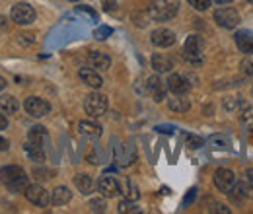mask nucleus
<instances>
[{
  "mask_svg": "<svg viewBox=\"0 0 253 214\" xmlns=\"http://www.w3.org/2000/svg\"><path fill=\"white\" fill-rule=\"evenodd\" d=\"M177 10H179V0H152L148 14H150V20L154 22H168L175 18Z\"/></svg>",
  "mask_w": 253,
  "mask_h": 214,
  "instance_id": "obj_1",
  "label": "nucleus"
},
{
  "mask_svg": "<svg viewBox=\"0 0 253 214\" xmlns=\"http://www.w3.org/2000/svg\"><path fill=\"white\" fill-rule=\"evenodd\" d=\"M107 107H109V101L103 93L94 92V93H88L84 97V111L92 117V119H97L101 115L107 113Z\"/></svg>",
  "mask_w": 253,
  "mask_h": 214,
  "instance_id": "obj_2",
  "label": "nucleus"
},
{
  "mask_svg": "<svg viewBox=\"0 0 253 214\" xmlns=\"http://www.w3.org/2000/svg\"><path fill=\"white\" fill-rule=\"evenodd\" d=\"M203 51H205V41L199 35H189L183 45V59L191 64H201L203 62Z\"/></svg>",
  "mask_w": 253,
  "mask_h": 214,
  "instance_id": "obj_3",
  "label": "nucleus"
},
{
  "mask_svg": "<svg viewBox=\"0 0 253 214\" xmlns=\"http://www.w3.org/2000/svg\"><path fill=\"white\" fill-rule=\"evenodd\" d=\"M212 18H214L216 26L222 28V30H234V28H238V26H240V14H238V10L228 8V6L214 10Z\"/></svg>",
  "mask_w": 253,
  "mask_h": 214,
  "instance_id": "obj_4",
  "label": "nucleus"
},
{
  "mask_svg": "<svg viewBox=\"0 0 253 214\" xmlns=\"http://www.w3.org/2000/svg\"><path fill=\"white\" fill-rule=\"evenodd\" d=\"M10 18H12V22H16L18 26H30V24L35 22L37 14H35V10H33L32 4H28V2H20V4L12 6Z\"/></svg>",
  "mask_w": 253,
  "mask_h": 214,
  "instance_id": "obj_5",
  "label": "nucleus"
},
{
  "mask_svg": "<svg viewBox=\"0 0 253 214\" xmlns=\"http://www.w3.org/2000/svg\"><path fill=\"white\" fill-rule=\"evenodd\" d=\"M24 109H26V113H28L30 117H33V119H41V117L49 115L51 105H49V101L43 99V97L30 95V97H26V101H24Z\"/></svg>",
  "mask_w": 253,
  "mask_h": 214,
  "instance_id": "obj_6",
  "label": "nucleus"
},
{
  "mask_svg": "<svg viewBox=\"0 0 253 214\" xmlns=\"http://www.w3.org/2000/svg\"><path fill=\"white\" fill-rule=\"evenodd\" d=\"M24 195H26V199L35 205V207H47V205H51V193L43 187V185H28V189L24 191Z\"/></svg>",
  "mask_w": 253,
  "mask_h": 214,
  "instance_id": "obj_7",
  "label": "nucleus"
},
{
  "mask_svg": "<svg viewBox=\"0 0 253 214\" xmlns=\"http://www.w3.org/2000/svg\"><path fill=\"white\" fill-rule=\"evenodd\" d=\"M150 41H152V45L158 47V49H168V47L175 45L177 37H175L173 31L168 30V28H158V30H154L150 33Z\"/></svg>",
  "mask_w": 253,
  "mask_h": 214,
  "instance_id": "obj_8",
  "label": "nucleus"
},
{
  "mask_svg": "<svg viewBox=\"0 0 253 214\" xmlns=\"http://www.w3.org/2000/svg\"><path fill=\"white\" fill-rule=\"evenodd\" d=\"M236 183V175H234V171L232 170H228V168H220V170H216L214 171V187L224 193V195H228L230 193V189L234 187Z\"/></svg>",
  "mask_w": 253,
  "mask_h": 214,
  "instance_id": "obj_9",
  "label": "nucleus"
},
{
  "mask_svg": "<svg viewBox=\"0 0 253 214\" xmlns=\"http://www.w3.org/2000/svg\"><path fill=\"white\" fill-rule=\"evenodd\" d=\"M97 191H99L101 197L113 199V197H117L121 193V183L111 175H101L99 181H97Z\"/></svg>",
  "mask_w": 253,
  "mask_h": 214,
  "instance_id": "obj_10",
  "label": "nucleus"
},
{
  "mask_svg": "<svg viewBox=\"0 0 253 214\" xmlns=\"http://www.w3.org/2000/svg\"><path fill=\"white\" fill-rule=\"evenodd\" d=\"M166 84H168V90L173 93V95H187L191 90L189 80L183 74H171Z\"/></svg>",
  "mask_w": 253,
  "mask_h": 214,
  "instance_id": "obj_11",
  "label": "nucleus"
},
{
  "mask_svg": "<svg viewBox=\"0 0 253 214\" xmlns=\"http://www.w3.org/2000/svg\"><path fill=\"white\" fill-rule=\"evenodd\" d=\"M166 92H168V84L162 82V78H160L158 74L156 76H150L146 80V93H150L154 97V101L166 99Z\"/></svg>",
  "mask_w": 253,
  "mask_h": 214,
  "instance_id": "obj_12",
  "label": "nucleus"
},
{
  "mask_svg": "<svg viewBox=\"0 0 253 214\" xmlns=\"http://www.w3.org/2000/svg\"><path fill=\"white\" fill-rule=\"evenodd\" d=\"M236 45L240 49V53H244L246 57L253 55V31L250 30H240L236 33Z\"/></svg>",
  "mask_w": 253,
  "mask_h": 214,
  "instance_id": "obj_13",
  "label": "nucleus"
},
{
  "mask_svg": "<svg viewBox=\"0 0 253 214\" xmlns=\"http://www.w3.org/2000/svg\"><path fill=\"white\" fill-rule=\"evenodd\" d=\"M78 76H80V80H82L88 88H92V90H99V88L103 86V78L99 76L97 70H92V68H80Z\"/></svg>",
  "mask_w": 253,
  "mask_h": 214,
  "instance_id": "obj_14",
  "label": "nucleus"
},
{
  "mask_svg": "<svg viewBox=\"0 0 253 214\" xmlns=\"http://www.w3.org/2000/svg\"><path fill=\"white\" fill-rule=\"evenodd\" d=\"M88 62H90L92 68L103 72V70H109V66H111V57H109L107 53H103V51H90Z\"/></svg>",
  "mask_w": 253,
  "mask_h": 214,
  "instance_id": "obj_15",
  "label": "nucleus"
},
{
  "mask_svg": "<svg viewBox=\"0 0 253 214\" xmlns=\"http://www.w3.org/2000/svg\"><path fill=\"white\" fill-rule=\"evenodd\" d=\"M228 195H230V199H232L234 203H244V201H248V199L252 197L250 183H246V181H236Z\"/></svg>",
  "mask_w": 253,
  "mask_h": 214,
  "instance_id": "obj_16",
  "label": "nucleus"
},
{
  "mask_svg": "<svg viewBox=\"0 0 253 214\" xmlns=\"http://www.w3.org/2000/svg\"><path fill=\"white\" fill-rule=\"evenodd\" d=\"M24 152L28 154V158L35 162V164H43L45 162V150H43V144L41 142H33V140H28L24 144Z\"/></svg>",
  "mask_w": 253,
  "mask_h": 214,
  "instance_id": "obj_17",
  "label": "nucleus"
},
{
  "mask_svg": "<svg viewBox=\"0 0 253 214\" xmlns=\"http://www.w3.org/2000/svg\"><path fill=\"white\" fill-rule=\"evenodd\" d=\"M70 199H72V193H70V189L64 187V185L55 187L53 193H51V205H53V207H64V205L70 203Z\"/></svg>",
  "mask_w": 253,
  "mask_h": 214,
  "instance_id": "obj_18",
  "label": "nucleus"
},
{
  "mask_svg": "<svg viewBox=\"0 0 253 214\" xmlns=\"http://www.w3.org/2000/svg\"><path fill=\"white\" fill-rule=\"evenodd\" d=\"M152 68L156 70V74H166V72H171V68H173V62L169 57H166V55H162V53H156V55H152Z\"/></svg>",
  "mask_w": 253,
  "mask_h": 214,
  "instance_id": "obj_19",
  "label": "nucleus"
},
{
  "mask_svg": "<svg viewBox=\"0 0 253 214\" xmlns=\"http://www.w3.org/2000/svg\"><path fill=\"white\" fill-rule=\"evenodd\" d=\"M18 109H20V101H18L14 95H10V93H2V95H0V111H2V113L14 115Z\"/></svg>",
  "mask_w": 253,
  "mask_h": 214,
  "instance_id": "obj_20",
  "label": "nucleus"
},
{
  "mask_svg": "<svg viewBox=\"0 0 253 214\" xmlns=\"http://www.w3.org/2000/svg\"><path fill=\"white\" fill-rule=\"evenodd\" d=\"M168 107L173 111V113H187L191 107V101L185 95H173L168 99Z\"/></svg>",
  "mask_w": 253,
  "mask_h": 214,
  "instance_id": "obj_21",
  "label": "nucleus"
},
{
  "mask_svg": "<svg viewBox=\"0 0 253 214\" xmlns=\"http://www.w3.org/2000/svg\"><path fill=\"white\" fill-rule=\"evenodd\" d=\"M74 185H76V189H78L82 195H90L95 187L94 179H92L90 175H86V173H78V175H74Z\"/></svg>",
  "mask_w": 253,
  "mask_h": 214,
  "instance_id": "obj_22",
  "label": "nucleus"
},
{
  "mask_svg": "<svg viewBox=\"0 0 253 214\" xmlns=\"http://www.w3.org/2000/svg\"><path fill=\"white\" fill-rule=\"evenodd\" d=\"M78 130H80L84 136H92V138L101 136V132H103L101 125H97L95 121H80L78 123Z\"/></svg>",
  "mask_w": 253,
  "mask_h": 214,
  "instance_id": "obj_23",
  "label": "nucleus"
},
{
  "mask_svg": "<svg viewBox=\"0 0 253 214\" xmlns=\"http://www.w3.org/2000/svg\"><path fill=\"white\" fill-rule=\"evenodd\" d=\"M4 185H6V189L12 191V193H24V191L28 189V185H30V177H28L26 173H22V175H18V177L6 181Z\"/></svg>",
  "mask_w": 253,
  "mask_h": 214,
  "instance_id": "obj_24",
  "label": "nucleus"
},
{
  "mask_svg": "<svg viewBox=\"0 0 253 214\" xmlns=\"http://www.w3.org/2000/svg\"><path fill=\"white\" fill-rule=\"evenodd\" d=\"M22 173H26L22 170V166H4V168H0V181L6 183V181H10V179H14Z\"/></svg>",
  "mask_w": 253,
  "mask_h": 214,
  "instance_id": "obj_25",
  "label": "nucleus"
},
{
  "mask_svg": "<svg viewBox=\"0 0 253 214\" xmlns=\"http://www.w3.org/2000/svg\"><path fill=\"white\" fill-rule=\"evenodd\" d=\"M121 193L125 195V199H128V201H138V197H140L138 187L132 183L130 179H125V181H123V185H121Z\"/></svg>",
  "mask_w": 253,
  "mask_h": 214,
  "instance_id": "obj_26",
  "label": "nucleus"
},
{
  "mask_svg": "<svg viewBox=\"0 0 253 214\" xmlns=\"http://www.w3.org/2000/svg\"><path fill=\"white\" fill-rule=\"evenodd\" d=\"M47 138V128L45 127H41V125H35L30 128V134H28V140H33V142H41L43 144V140Z\"/></svg>",
  "mask_w": 253,
  "mask_h": 214,
  "instance_id": "obj_27",
  "label": "nucleus"
},
{
  "mask_svg": "<svg viewBox=\"0 0 253 214\" xmlns=\"http://www.w3.org/2000/svg\"><path fill=\"white\" fill-rule=\"evenodd\" d=\"M117 213L119 214H136V213H140V209L134 205V201L123 199V201H119V205H117Z\"/></svg>",
  "mask_w": 253,
  "mask_h": 214,
  "instance_id": "obj_28",
  "label": "nucleus"
},
{
  "mask_svg": "<svg viewBox=\"0 0 253 214\" xmlns=\"http://www.w3.org/2000/svg\"><path fill=\"white\" fill-rule=\"evenodd\" d=\"M242 125L248 128V130H253V107L250 105H244L242 107V117H240Z\"/></svg>",
  "mask_w": 253,
  "mask_h": 214,
  "instance_id": "obj_29",
  "label": "nucleus"
},
{
  "mask_svg": "<svg viewBox=\"0 0 253 214\" xmlns=\"http://www.w3.org/2000/svg\"><path fill=\"white\" fill-rule=\"evenodd\" d=\"M244 107V101L240 97H226L224 99V109L226 111H238Z\"/></svg>",
  "mask_w": 253,
  "mask_h": 214,
  "instance_id": "obj_30",
  "label": "nucleus"
},
{
  "mask_svg": "<svg viewBox=\"0 0 253 214\" xmlns=\"http://www.w3.org/2000/svg\"><path fill=\"white\" fill-rule=\"evenodd\" d=\"M107 209V203H105V197H95L90 201V211L92 213H105Z\"/></svg>",
  "mask_w": 253,
  "mask_h": 214,
  "instance_id": "obj_31",
  "label": "nucleus"
},
{
  "mask_svg": "<svg viewBox=\"0 0 253 214\" xmlns=\"http://www.w3.org/2000/svg\"><path fill=\"white\" fill-rule=\"evenodd\" d=\"M187 2H189L191 8L197 10V12H205L211 6V0H187Z\"/></svg>",
  "mask_w": 253,
  "mask_h": 214,
  "instance_id": "obj_32",
  "label": "nucleus"
},
{
  "mask_svg": "<svg viewBox=\"0 0 253 214\" xmlns=\"http://www.w3.org/2000/svg\"><path fill=\"white\" fill-rule=\"evenodd\" d=\"M111 33H113V30H111L109 26H99V28L94 31V37L97 41H103V39H107Z\"/></svg>",
  "mask_w": 253,
  "mask_h": 214,
  "instance_id": "obj_33",
  "label": "nucleus"
},
{
  "mask_svg": "<svg viewBox=\"0 0 253 214\" xmlns=\"http://www.w3.org/2000/svg\"><path fill=\"white\" fill-rule=\"evenodd\" d=\"M132 20H134V26H138V28H144V26H148V20H150V14L148 12H144V14H134L132 16Z\"/></svg>",
  "mask_w": 253,
  "mask_h": 214,
  "instance_id": "obj_34",
  "label": "nucleus"
},
{
  "mask_svg": "<svg viewBox=\"0 0 253 214\" xmlns=\"http://www.w3.org/2000/svg\"><path fill=\"white\" fill-rule=\"evenodd\" d=\"M240 68L246 76H253V59H244L240 62Z\"/></svg>",
  "mask_w": 253,
  "mask_h": 214,
  "instance_id": "obj_35",
  "label": "nucleus"
},
{
  "mask_svg": "<svg viewBox=\"0 0 253 214\" xmlns=\"http://www.w3.org/2000/svg\"><path fill=\"white\" fill-rule=\"evenodd\" d=\"M203 144H205V140H203L201 136H193V134L187 136V146H189V148H201Z\"/></svg>",
  "mask_w": 253,
  "mask_h": 214,
  "instance_id": "obj_36",
  "label": "nucleus"
},
{
  "mask_svg": "<svg viewBox=\"0 0 253 214\" xmlns=\"http://www.w3.org/2000/svg\"><path fill=\"white\" fill-rule=\"evenodd\" d=\"M49 175H51V171H47V170H39V168H35V170H33V177H35V179H39V181L49 179Z\"/></svg>",
  "mask_w": 253,
  "mask_h": 214,
  "instance_id": "obj_37",
  "label": "nucleus"
},
{
  "mask_svg": "<svg viewBox=\"0 0 253 214\" xmlns=\"http://www.w3.org/2000/svg\"><path fill=\"white\" fill-rule=\"evenodd\" d=\"M209 211H211V213H216V214H230V209H228L226 205H220V203H214Z\"/></svg>",
  "mask_w": 253,
  "mask_h": 214,
  "instance_id": "obj_38",
  "label": "nucleus"
},
{
  "mask_svg": "<svg viewBox=\"0 0 253 214\" xmlns=\"http://www.w3.org/2000/svg\"><path fill=\"white\" fill-rule=\"evenodd\" d=\"M195 197H197V189L193 187V189H189V193H187V197L183 199V207H189L191 203L195 201Z\"/></svg>",
  "mask_w": 253,
  "mask_h": 214,
  "instance_id": "obj_39",
  "label": "nucleus"
},
{
  "mask_svg": "<svg viewBox=\"0 0 253 214\" xmlns=\"http://www.w3.org/2000/svg\"><path fill=\"white\" fill-rule=\"evenodd\" d=\"M18 37H20V39H18L20 43H26V45H32V43H33V35H32V33H20Z\"/></svg>",
  "mask_w": 253,
  "mask_h": 214,
  "instance_id": "obj_40",
  "label": "nucleus"
},
{
  "mask_svg": "<svg viewBox=\"0 0 253 214\" xmlns=\"http://www.w3.org/2000/svg\"><path fill=\"white\" fill-rule=\"evenodd\" d=\"M8 148H10V142H8V138L0 136V152H6Z\"/></svg>",
  "mask_w": 253,
  "mask_h": 214,
  "instance_id": "obj_41",
  "label": "nucleus"
},
{
  "mask_svg": "<svg viewBox=\"0 0 253 214\" xmlns=\"http://www.w3.org/2000/svg\"><path fill=\"white\" fill-rule=\"evenodd\" d=\"M4 128H8V117H6V113L0 111V130H4Z\"/></svg>",
  "mask_w": 253,
  "mask_h": 214,
  "instance_id": "obj_42",
  "label": "nucleus"
},
{
  "mask_svg": "<svg viewBox=\"0 0 253 214\" xmlns=\"http://www.w3.org/2000/svg\"><path fill=\"white\" fill-rule=\"evenodd\" d=\"M6 30H8V22H6L4 16H0V33H4Z\"/></svg>",
  "mask_w": 253,
  "mask_h": 214,
  "instance_id": "obj_43",
  "label": "nucleus"
},
{
  "mask_svg": "<svg viewBox=\"0 0 253 214\" xmlns=\"http://www.w3.org/2000/svg\"><path fill=\"white\" fill-rule=\"evenodd\" d=\"M246 179H248V183H250V187L253 189V168H252V170H248V171H246Z\"/></svg>",
  "mask_w": 253,
  "mask_h": 214,
  "instance_id": "obj_44",
  "label": "nucleus"
},
{
  "mask_svg": "<svg viewBox=\"0 0 253 214\" xmlns=\"http://www.w3.org/2000/svg\"><path fill=\"white\" fill-rule=\"evenodd\" d=\"M156 130H158V132H164V134H169V132L173 130V127H156Z\"/></svg>",
  "mask_w": 253,
  "mask_h": 214,
  "instance_id": "obj_45",
  "label": "nucleus"
},
{
  "mask_svg": "<svg viewBox=\"0 0 253 214\" xmlns=\"http://www.w3.org/2000/svg\"><path fill=\"white\" fill-rule=\"evenodd\" d=\"M230 2H234V0H214V4H218V6H226Z\"/></svg>",
  "mask_w": 253,
  "mask_h": 214,
  "instance_id": "obj_46",
  "label": "nucleus"
},
{
  "mask_svg": "<svg viewBox=\"0 0 253 214\" xmlns=\"http://www.w3.org/2000/svg\"><path fill=\"white\" fill-rule=\"evenodd\" d=\"M113 6H115L113 0H107V2H105V8H107V10H113Z\"/></svg>",
  "mask_w": 253,
  "mask_h": 214,
  "instance_id": "obj_47",
  "label": "nucleus"
},
{
  "mask_svg": "<svg viewBox=\"0 0 253 214\" xmlns=\"http://www.w3.org/2000/svg\"><path fill=\"white\" fill-rule=\"evenodd\" d=\"M4 88H6V78H2V76H0V92H2Z\"/></svg>",
  "mask_w": 253,
  "mask_h": 214,
  "instance_id": "obj_48",
  "label": "nucleus"
},
{
  "mask_svg": "<svg viewBox=\"0 0 253 214\" xmlns=\"http://www.w3.org/2000/svg\"><path fill=\"white\" fill-rule=\"evenodd\" d=\"M252 92H253V90H252Z\"/></svg>",
  "mask_w": 253,
  "mask_h": 214,
  "instance_id": "obj_49",
  "label": "nucleus"
}]
</instances>
